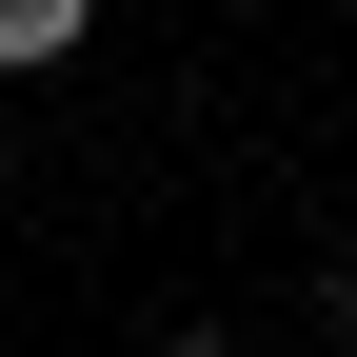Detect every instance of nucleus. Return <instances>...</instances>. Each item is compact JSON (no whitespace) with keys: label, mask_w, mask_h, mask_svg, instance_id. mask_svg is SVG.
Masks as SVG:
<instances>
[{"label":"nucleus","mask_w":357,"mask_h":357,"mask_svg":"<svg viewBox=\"0 0 357 357\" xmlns=\"http://www.w3.org/2000/svg\"><path fill=\"white\" fill-rule=\"evenodd\" d=\"M79 20H100V0H0V79H20V60H60Z\"/></svg>","instance_id":"1"},{"label":"nucleus","mask_w":357,"mask_h":357,"mask_svg":"<svg viewBox=\"0 0 357 357\" xmlns=\"http://www.w3.org/2000/svg\"><path fill=\"white\" fill-rule=\"evenodd\" d=\"M159 357H238V337H159Z\"/></svg>","instance_id":"3"},{"label":"nucleus","mask_w":357,"mask_h":357,"mask_svg":"<svg viewBox=\"0 0 357 357\" xmlns=\"http://www.w3.org/2000/svg\"><path fill=\"white\" fill-rule=\"evenodd\" d=\"M0 178H20V159H0Z\"/></svg>","instance_id":"4"},{"label":"nucleus","mask_w":357,"mask_h":357,"mask_svg":"<svg viewBox=\"0 0 357 357\" xmlns=\"http://www.w3.org/2000/svg\"><path fill=\"white\" fill-rule=\"evenodd\" d=\"M318 318H337V337H357V258H337V278H318Z\"/></svg>","instance_id":"2"}]
</instances>
